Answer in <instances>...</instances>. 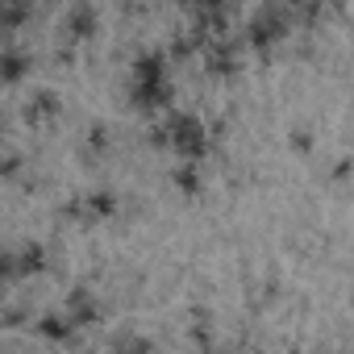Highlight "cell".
Wrapping results in <instances>:
<instances>
[{
  "instance_id": "cell-13",
  "label": "cell",
  "mask_w": 354,
  "mask_h": 354,
  "mask_svg": "<svg viewBox=\"0 0 354 354\" xmlns=\"http://www.w3.org/2000/svg\"><path fill=\"white\" fill-rule=\"evenodd\" d=\"M88 146H92V150H104V146H109V129H104L100 121L88 129Z\"/></svg>"
},
{
  "instance_id": "cell-7",
  "label": "cell",
  "mask_w": 354,
  "mask_h": 354,
  "mask_svg": "<svg viewBox=\"0 0 354 354\" xmlns=\"http://www.w3.org/2000/svg\"><path fill=\"white\" fill-rule=\"evenodd\" d=\"M59 109H63L59 92H50V88H38V92L30 96V104H26V117H30V121H50V117H59Z\"/></svg>"
},
{
  "instance_id": "cell-12",
  "label": "cell",
  "mask_w": 354,
  "mask_h": 354,
  "mask_svg": "<svg viewBox=\"0 0 354 354\" xmlns=\"http://www.w3.org/2000/svg\"><path fill=\"white\" fill-rule=\"evenodd\" d=\"M26 67H30L26 55H21V50H9V55H5V71H0V75H5V84H17V80L26 75Z\"/></svg>"
},
{
  "instance_id": "cell-16",
  "label": "cell",
  "mask_w": 354,
  "mask_h": 354,
  "mask_svg": "<svg viewBox=\"0 0 354 354\" xmlns=\"http://www.w3.org/2000/svg\"><path fill=\"white\" fill-rule=\"evenodd\" d=\"M184 5H192L196 13H209V9H221V0H184Z\"/></svg>"
},
{
  "instance_id": "cell-14",
  "label": "cell",
  "mask_w": 354,
  "mask_h": 354,
  "mask_svg": "<svg viewBox=\"0 0 354 354\" xmlns=\"http://www.w3.org/2000/svg\"><path fill=\"white\" fill-rule=\"evenodd\" d=\"M292 150H304L308 154L313 150V133L308 129H292Z\"/></svg>"
},
{
  "instance_id": "cell-5",
  "label": "cell",
  "mask_w": 354,
  "mask_h": 354,
  "mask_svg": "<svg viewBox=\"0 0 354 354\" xmlns=\"http://www.w3.org/2000/svg\"><path fill=\"white\" fill-rule=\"evenodd\" d=\"M162 80H167V55L150 50L133 59V84H162Z\"/></svg>"
},
{
  "instance_id": "cell-1",
  "label": "cell",
  "mask_w": 354,
  "mask_h": 354,
  "mask_svg": "<svg viewBox=\"0 0 354 354\" xmlns=\"http://www.w3.org/2000/svg\"><path fill=\"white\" fill-rule=\"evenodd\" d=\"M167 133H171V146L180 150L184 158H192V162L205 158L209 133H205V125H201L192 113H171V117H167Z\"/></svg>"
},
{
  "instance_id": "cell-6",
  "label": "cell",
  "mask_w": 354,
  "mask_h": 354,
  "mask_svg": "<svg viewBox=\"0 0 354 354\" xmlns=\"http://www.w3.org/2000/svg\"><path fill=\"white\" fill-rule=\"evenodd\" d=\"M75 329H80V321H75L71 313H50V317L38 321V333H42L46 342H71Z\"/></svg>"
},
{
  "instance_id": "cell-18",
  "label": "cell",
  "mask_w": 354,
  "mask_h": 354,
  "mask_svg": "<svg viewBox=\"0 0 354 354\" xmlns=\"http://www.w3.org/2000/svg\"><path fill=\"white\" fill-rule=\"evenodd\" d=\"M17 167H21V158H17V154H9V162H5V175H17Z\"/></svg>"
},
{
  "instance_id": "cell-2",
  "label": "cell",
  "mask_w": 354,
  "mask_h": 354,
  "mask_svg": "<svg viewBox=\"0 0 354 354\" xmlns=\"http://www.w3.org/2000/svg\"><path fill=\"white\" fill-rule=\"evenodd\" d=\"M288 13H283V5H267V9H259L254 13V21H250V46L254 50H271L283 34H288Z\"/></svg>"
},
{
  "instance_id": "cell-17",
  "label": "cell",
  "mask_w": 354,
  "mask_h": 354,
  "mask_svg": "<svg viewBox=\"0 0 354 354\" xmlns=\"http://www.w3.org/2000/svg\"><path fill=\"white\" fill-rule=\"evenodd\" d=\"M354 171V158H342L337 167H333V180H346V175Z\"/></svg>"
},
{
  "instance_id": "cell-11",
  "label": "cell",
  "mask_w": 354,
  "mask_h": 354,
  "mask_svg": "<svg viewBox=\"0 0 354 354\" xmlns=\"http://www.w3.org/2000/svg\"><path fill=\"white\" fill-rule=\"evenodd\" d=\"M175 184H180V192H188V196H192V192H201V171H196V162H192V158H188L180 171H175Z\"/></svg>"
},
{
  "instance_id": "cell-3",
  "label": "cell",
  "mask_w": 354,
  "mask_h": 354,
  "mask_svg": "<svg viewBox=\"0 0 354 354\" xmlns=\"http://www.w3.org/2000/svg\"><path fill=\"white\" fill-rule=\"evenodd\" d=\"M42 267H46V246H38V242H30V246L5 254V279L34 275V271H42Z\"/></svg>"
},
{
  "instance_id": "cell-8",
  "label": "cell",
  "mask_w": 354,
  "mask_h": 354,
  "mask_svg": "<svg viewBox=\"0 0 354 354\" xmlns=\"http://www.w3.org/2000/svg\"><path fill=\"white\" fill-rule=\"evenodd\" d=\"M67 313L80 321V329L100 321V308H96V300H92V292H88V288H75V292L67 296Z\"/></svg>"
},
{
  "instance_id": "cell-9",
  "label": "cell",
  "mask_w": 354,
  "mask_h": 354,
  "mask_svg": "<svg viewBox=\"0 0 354 354\" xmlns=\"http://www.w3.org/2000/svg\"><path fill=\"white\" fill-rule=\"evenodd\" d=\"M209 71L213 75H234L238 71V46H230V42H217L213 50H209Z\"/></svg>"
},
{
  "instance_id": "cell-15",
  "label": "cell",
  "mask_w": 354,
  "mask_h": 354,
  "mask_svg": "<svg viewBox=\"0 0 354 354\" xmlns=\"http://www.w3.org/2000/svg\"><path fill=\"white\" fill-rule=\"evenodd\" d=\"M117 346H121V350H150L146 337H117Z\"/></svg>"
},
{
  "instance_id": "cell-4",
  "label": "cell",
  "mask_w": 354,
  "mask_h": 354,
  "mask_svg": "<svg viewBox=\"0 0 354 354\" xmlns=\"http://www.w3.org/2000/svg\"><path fill=\"white\" fill-rule=\"evenodd\" d=\"M96 30H100V13L88 5V0H80V5L67 13V38L71 42H88V38H96Z\"/></svg>"
},
{
  "instance_id": "cell-10",
  "label": "cell",
  "mask_w": 354,
  "mask_h": 354,
  "mask_svg": "<svg viewBox=\"0 0 354 354\" xmlns=\"http://www.w3.org/2000/svg\"><path fill=\"white\" fill-rule=\"evenodd\" d=\"M84 205H88V221H109V217L117 213V196H113L109 188L88 192V196H84Z\"/></svg>"
}]
</instances>
